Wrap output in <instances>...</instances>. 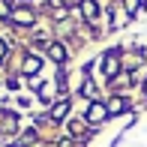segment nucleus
Wrapping results in <instances>:
<instances>
[{"label":"nucleus","mask_w":147,"mask_h":147,"mask_svg":"<svg viewBox=\"0 0 147 147\" xmlns=\"http://www.w3.org/2000/svg\"><path fill=\"white\" fill-rule=\"evenodd\" d=\"M105 117H108V111H105V105H90V111H87V120H90V123H99V120H105Z\"/></svg>","instance_id":"1"},{"label":"nucleus","mask_w":147,"mask_h":147,"mask_svg":"<svg viewBox=\"0 0 147 147\" xmlns=\"http://www.w3.org/2000/svg\"><path fill=\"white\" fill-rule=\"evenodd\" d=\"M12 18H15V24H33V21H36V15H33L30 9H18Z\"/></svg>","instance_id":"2"},{"label":"nucleus","mask_w":147,"mask_h":147,"mask_svg":"<svg viewBox=\"0 0 147 147\" xmlns=\"http://www.w3.org/2000/svg\"><path fill=\"white\" fill-rule=\"evenodd\" d=\"M33 141H36V132H33V129H30V132H24V135H21V138H18V141H12L9 147H24V144H33Z\"/></svg>","instance_id":"3"},{"label":"nucleus","mask_w":147,"mask_h":147,"mask_svg":"<svg viewBox=\"0 0 147 147\" xmlns=\"http://www.w3.org/2000/svg\"><path fill=\"white\" fill-rule=\"evenodd\" d=\"M48 57H51V60H63V57H66V51H63V45H57V42H51V45H48Z\"/></svg>","instance_id":"4"},{"label":"nucleus","mask_w":147,"mask_h":147,"mask_svg":"<svg viewBox=\"0 0 147 147\" xmlns=\"http://www.w3.org/2000/svg\"><path fill=\"white\" fill-rule=\"evenodd\" d=\"M66 111H69V102H57L54 108H51V117L60 120V117H66Z\"/></svg>","instance_id":"5"},{"label":"nucleus","mask_w":147,"mask_h":147,"mask_svg":"<svg viewBox=\"0 0 147 147\" xmlns=\"http://www.w3.org/2000/svg\"><path fill=\"white\" fill-rule=\"evenodd\" d=\"M39 57H27V63H24V72H27V75H33V72H39Z\"/></svg>","instance_id":"6"},{"label":"nucleus","mask_w":147,"mask_h":147,"mask_svg":"<svg viewBox=\"0 0 147 147\" xmlns=\"http://www.w3.org/2000/svg\"><path fill=\"white\" fill-rule=\"evenodd\" d=\"M81 9H84V15H87V18H96V3H93V0H84Z\"/></svg>","instance_id":"7"},{"label":"nucleus","mask_w":147,"mask_h":147,"mask_svg":"<svg viewBox=\"0 0 147 147\" xmlns=\"http://www.w3.org/2000/svg\"><path fill=\"white\" fill-rule=\"evenodd\" d=\"M108 111H111V114H117V111H123V99H111Z\"/></svg>","instance_id":"8"},{"label":"nucleus","mask_w":147,"mask_h":147,"mask_svg":"<svg viewBox=\"0 0 147 147\" xmlns=\"http://www.w3.org/2000/svg\"><path fill=\"white\" fill-rule=\"evenodd\" d=\"M0 15H9V3L6 0H0Z\"/></svg>","instance_id":"9"},{"label":"nucleus","mask_w":147,"mask_h":147,"mask_svg":"<svg viewBox=\"0 0 147 147\" xmlns=\"http://www.w3.org/2000/svg\"><path fill=\"white\" fill-rule=\"evenodd\" d=\"M3 54H6V45H3V39H0V60H3Z\"/></svg>","instance_id":"10"}]
</instances>
